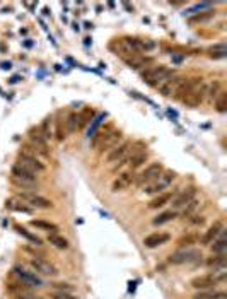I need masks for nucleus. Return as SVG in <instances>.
Masks as SVG:
<instances>
[{
    "mask_svg": "<svg viewBox=\"0 0 227 299\" xmlns=\"http://www.w3.org/2000/svg\"><path fill=\"white\" fill-rule=\"evenodd\" d=\"M10 180H12V183H14L16 186H20V188H28V186H34L36 185V181H38V176L14 164V166H12Z\"/></svg>",
    "mask_w": 227,
    "mask_h": 299,
    "instance_id": "nucleus-3",
    "label": "nucleus"
},
{
    "mask_svg": "<svg viewBox=\"0 0 227 299\" xmlns=\"http://www.w3.org/2000/svg\"><path fill=\"white\" fill-rule=\"evenodd\" d=\"M176 215H178V212H174V210H168V212L159 214L158 217L152 221V224H154V226H162V224L171 222L172 219H176Z\"/></svg>",
    "mask_w": 227,
    "mask_h": 299,
    "instance_id": "nucleus-34",
    "label": "nucleus"
},
{
    "mask_svg": "<svg viewBox=\"0 0 227 299\" xmlns=\"http://www.w3.org/2000/svg\"><path fill=\"white\" fill-rule=\"evenodd\" d=\"M202 253L198 250H193V248H186V250H180L176 253H172L169 256V263L172 265H183V263H192L196 258H200Z\"/></svg>",
    "mask_w": 227,
    "mask_h": 299,
    "instance_id": "nucleus-11",
    "label": "nucleus"
},
{
    "mask_svg": "<svg viewBox=\"0 0 227 299\" xmlns=\"http://www.w3.org/2000/svg\"><path fill=\"white\" fill-rule=\"evenodd\" d=\"M193 299H227V294L224 290H216V289H208V290H200L196 292Z\"/></svg>",
    "mask_w": 227,
    "mask_h": 299,
    "instance_id": "nucleus-25",
    "label": "nucleus"
},
{
    "mask_svg": "<svg viewBox=\"0 0 227 299\" xmlns=\"http://www.w3.org/2000/svg\"><path fill=\"white\" fill-rule=\"evenodd\" d=\"M200 81H204L202 77H190V79H181V82H180V86H178V89L174 91V94H172V98L174 99H178V101H181L186 94L190 93V91L195 87L198 82Z\"/></svg>",
    "mask_w": 227,
    "mask_h": 299,
    "instance_id": "nucleus-14",
    "label": "nucleus"
},
{
    "mask_svg": "<svg viewBox=\"0 0 227 299\" xmlns=\"http://www.w3.org/2000/svg\"><path fill=\"white\" fill-rule=\"evenodd\" d=\"M50 299H79V297L74 296L72 292H62V290H55V292L50 294Z\"/></svg>",
    "mask_w": 227,
    "mask_h": 299,
    "instance_id": "nucleus-41",
    "label": "nucleus"
},
{
    "mask_svg": "<svg viewBox=\"0 0 227 299\" xmlns=\"http://www.w3.org/2000/svg\"><path fill=\"white\" fill-rule=\"evenodd\" d=\"M130 147H132V142L125 140L123 144H120L114 149H111L108 152V163H120L122 159H125L126 154L130 152Z\"/></svg>",
    "mask_w": 227,
    "mask_h": 299,
    "instance_id": "nucleus-17",
    "label": "nucleus"
},
{
    "mask_svg": "<svg viewBox=\"0 0 227 299\" xmlns=\"http://www.w3.org/2000/svg\"><path fill=\"white\" fill-rule=\"evenodd\" d=\"M77 130H79V127H77V113L70 111L67 118H65V132L67 134H76Z\"/></svg>",
    "mask_w": 227,
    "mask_h": 299,
    "instance_id": "nucleus-29",
    "label": "nucleus"
},
{
    "mask_svg": "<svg viewBox=\"0 0 227 299\" xmlns=\"http://www.w3.org/2000/svg\"><path fill=\"white\" fill-rule=\"evenodd\" d=\"M224 280H226V272L222 270L220 275H216V273H205V275L193 277V279L190 280V285L196 290H208V289L216 287L218 282H224Z\"/></svg>",
    "mask_w": 227,
    "mask_h": 299,
    "instance_id": "nucleus-2",
    "label": "nucleus"
},
{
    "mask_svg": "<svg viewBox=\"0 0 227 299\" xmlns=\"http://www.w3.org/2000/svg\"><path fill=\"white\" fill-rule=\"evenodd\" d=\"M172 197H174V193H172V192H166V193L162 192V193H159L158 197H154L150 200V203H148V209H152V210L160 209V207L168 205V203L172 200Z\"/></svg>",
    "mask_w": 227,
    "mask_h": 299,
    "instance_id": "nucleus-24",
    "label": "nucleus"
},
{
    "mask_svg": "<svg viewBox=\"0 0 227 299\" xmlns=\"http://www.w3.org/2000/svg\"><path fill=\"white\" fill-rule=\"evenodd\" d=\"M190 224H193V226H204L205 217H204V215H195V214H193L192 217H190Z\"/></svg>",
    "mask_w": 227,
    "mask_h": 299,
    "instance_id": "nucleus-43",
    "label": "nucleus"
},
{
    "mask_svg": "<svg viewBox=\"0 0 227 299\" xmlns=\"http://www.w3.org/2000/svg\"><path fill=\"white\" fill-rule=\"evenodd\" d=\"M214 106H216V110L218 113H226L227 111V93L224 89L218 93V96L214 99Z\"/></svg>",
    "mask_w": 227,
    "mask_h": 299,
    "instance_id": "nucleus-33",
    "label": "nucleus"
},
{
    "mask_svg": "<svg viewBox=\"0 0 227 299\" xmlns=\"http://www.w3.org/2000/svg\"><path fill=\"white\" fill-rule=\"evenodd\" d=\"M208 55L212 58H226V55H227L226 45H216V47H212L208 50Z\"/></svg>",
    "mask_w": 227,
    "mask_h": 299,
    "instance_id": "nucleus-35",
    "label": "nucleus"
},
{
    "mask_svg": "<svg viewBox=\"0 0 227 299\" xmlns=\"http://www.w3.org/2000/svg\"><path fill=\"white\" fill-rule=\"evenodd\" d=\"M212 251L214 253H226L227 251V238H226V229L218 234V238L212 243Z\"/></svg>",
    "mask_w": 227,
    "mask_h": 299,
    "instance_id": "nucleus-28",
    "label": "nucleus"
},
{
    "mask_svg": "<svg viewBox=\"0 0 227 299\" xmlns=\"http://www.w3.org/2000/svg\"><path fill=\"white\" fill-rule=\"evenodd\" d=\"M120 139H122V132H120V130H110V134L106 135V139L102 140L101 145H99V152H101V154H104V152H110L111 149L116 147V144L120 142Z\"/></svg>",
    "mask_w": 227,
    "mask_h": 299,
    "instance_id": "nucleus-19",
    "label": "nucleus"
},
{
    "mask_svg": "<svg viewBox=\"0 0 227 299\" xmlns=\"http://www.w3.org/2000/svg\"><path fill=\"white\" fill-rule=\"evenodd\" d=\"M19 198L24 203H28L30 207H32V209H34V207H36V209H52V207H53L52 200L41 197V195H38V193L22 192V193H19Z\"/></svg>",
    "mask_w": 227,
    "mask_h": 299,
    "instance_id": "nucleus-12",
    "label": "nucleus"
},
{
    "mask_svg": "<svg viewBox=\"0 0 227 299\" xmlns=\"http://www.w3.org/2000/svg\"><path fill=\"white\" fill-rule=\"evenodd\" d=\"M196 236L195 234H188V236H183V238L178 239V246L181 248H186V246H192V244L196 243Z\"/></svg>",
    "mask_w": 227,
    "mask_h": 299,
    "instance_id": "nucleus-40",
    "label": "nucleus"
},
{
    "mask_svg": "<svg viewBox=\"0 0 227 299\" xmlns=\"http://www.w3.org/2000/svg\"><path fill=\"white\" fill-rule=\"evenodd\" d=\"M195 197H196V188H195V186H190V188L183 190V192H181L171 203L172 209H174V212H178V210L183 209V207L186 205L190 200H193Z\"/></svg>",
    "mask_w": 227,
    "mask_h": 299,
    "instance_id": "nucleus-16",
    "label": "nucleus"
},
{
    "mask_svg": "<svg viewBox=\"0 0 227 299\" xmlns=\"http://www.w3.org/2000/svg\"><path fill=\"white\" fill-rule=\"evenodd\" d=\"M207 84H205L204 81H200L198 84L193 87L192 91L184 96L183 99H181V103L183 105H186L190 108H196V106H200L202 103L205 101V98H207Z\"/></svg>",
    "mask_w": 227,
    "mask_h": 299,
    "instance_id": "nucleus-4",
    "label": "nucleus"
},
{
    "mask_svg": "<svg viewBox=\"0 0 227 299\" xmlns=\"http://www.w3.org/2000/svg\"><path fill=\"white\" fill-rule=\"evenodd\" d=\"M30 140L32 144H34V147L38 149V151L41 152L43 156H48V145H46V140L43 139V135H41V132H40V128L38 130H31L30 132Z\"/></svg>",
    "mask_w": 227,
    "mask_h": 299,
    "instance_id": "nucleus-22",
    "label": "nucleus"
},
{
    "mask_svg": "<svg viewBox=\"0 0 227 299\" xmlns=\"http://www.w3.org/2000/svg\"><path fill=\"white\" fill-rule=\"evenodd\" d=\"M172 70L171 69H168L166 65H159V67H150V69H147L146 72L142 74V77H144V81L147 82L148 86H158L160 81H162L164 77L169 76Z\"/></svg>",
    "mask_w": 227,
    "mask_h": 299,
    "instance_id": "nucleus-9",
    "label": "nucleus"
},
{
    "mask_svg": "<svg viewBox=\"0 0 227 299\" xmlns=\"http://www.w3.org/2000/svg\"><path fill=\"white\" fill-rule=\"evenodd\" d=\"M226 263H227V255L226 253H214L210 258H207L205 261V265H207L208 268H214V272L218 270L222 272L226 268Z\"/></svg>",
    "mask_w": 227,
    "mask_h": 299,
    "instance_id": "nucleus-21",
    "label": "nucleus"
},
{
    "mask_svg": "<svg viewBox=\"0 0 227 299\" xmlns=\"http://www.w3.org/2000/svg\"><path fill=\"white\" fill-rule=\"evenodd\" d=\"M147 157H148V156H147L146 151H140V152H137V154L132 156V157H130V163H128L132 171H135L137 168H140V166H142V164L147 161Z\"/></svg>",
    "mask_w": 227,
    "mask_h": 299,
    "instance_id": "nucleus-30",
    "label": "nucleus"
},
{
    "mask_svg": "<svg viewBox=\"0 0 227 299\" xmlns=\"http://www.w3.org/2000/svg\"><path fill=\"white\" fill-rule=\"evenodd\" d=\"M198 207H200V200H198V198L195 197L193 198V200H190L186 205L183 207V209H181V217H192L193 214H195V210L198 209Z\"/></svg>",
    "mask_w": 227,
    "mask_h": 299,
    "instance_id": "nucleus-32",
    "label": "nucleus"
},
{
    "mask_svg": "<svg viewBox=\"0 0 227 299\" xmlns=\"http://www.w3.org/2000/svg\"><path fill=\"white\" fill-rule=\"evenodd\" d=\"M162 171H164V168H162V164H160V163L148 164L147 168L144 169V171L140 173L137 178H135V185H137V186H148L152 181L158 180Z\"/></svg>",
    "mask_w": 227,
    "mask_h": 299,
    "instance_id": "nucleus-5",
    "label": "nucleus"
},
{
    "mask_svg": "<svg viewBox=\"0 0 227 299\" xmlns=\"http://www.w3.org/2000/svg\"><path fill=\"white\" fill-rule=\"evenodd\" d=\"M172 181H174V173L168 169V171L160 173V176L158 178V180L152 181V183L148 185L144 192H146L147 195H159V193H162L166 188H169V185H171Z\"/></svg>",
    "mask_w": 227,
    "mask_h": 299,
    "instance_id": "nucleus-6",
    "label": "nucleus"
},
{
    "mask_svg": "<svg viewBox=\"0 0 227 299\" xmlns=\"http://www.w3.org/2000/svg\"><path fill=\"white\" fill-rule=\"evenodd\" d=\"M31 226L38 227V229H43V231H48V232H56V231H58V226H56V224L43 221V219H34V221H31Z\"/></svg>",
    "mask_w": 227,
    "mask_h": 299,
    "instance_id": "nucleus-31",
    "label": "nucleus"
},
{
    "mask_svg": "<svg viewBox=\"0 0 227 299\" xmlns=\"http://www.w3.org/2000/svg\"><path fill=\"white\" fill-rule=\"evenodd\" d=\"M30 265L32 267L34 273H40V275H44V277H55L56 273H58V268H56L55 265L50 263V261L44 258H38V256L30 258Z\"/></svg>",
    "mask_w": 227,
    "mask_h": 299,
    "instance_id": "nucleus-7",
    "label": "nucleus"
},
{
    "mask_svg": "<svg viewBox=\"0 0 227 299\" xmlns=\"http://www.w3.org/2000/svg\"><path fill=\"white\" fill-rule=\"evenodd\" d=\"M40 132H41V135H43L44 140H50V139H52V137H53V134H52V118H46L43 123H41Z\"/></svg>",
    "mask_w": 227,
    "mask_h": 299,
    "instance_id": "nucleus-36",
    "label": "nucleus"
},
{
    "mask_svg": "<svg viewBox=\"0 0 227 299\" xmlns=\"http://www.w3.org/2000/svg\"><path fill=\"white\" fill-rule=\"evenodd\" d=\"M14 275L18 277L22 284L30 285V287H41V285H43V280H41L36 273L26 272L22 267H14Z\"/></svg>",
    "mask_w": 227,
    "mask_h": 299,
    "instance_id": "nucleus-13",
    "label": "nucleus"
},
{
    "mask_svg": "<svg viewBox=\"0 0 227 299\" xmlns=\"http://www.w3.org/2000/svg\"><path fill=\"white\" fill-rule=\"evenodd\" d=\"M224 229H226V227H224V221H220V219H218V221L214 222L212 226H210L208 229L205 231V234L202 236V239H200L202 244H205V246L212 244L218 238V234H220V232L224 231Z\"/></svg>",
    "mask_w": 227,
    "mask_h": 299,
    "instance_id": "nucleus-15",
    "label": "nucleus"
},
{
    "mask_svg": "<svg viewBox=\"0 0 227 299\" xmlns=\"http://www.w3.org/2000/svg\"><path fill=\"white\" fill-rule=\"evenodd\" d=\"M94 115H96V111H94V108H90V106H86L84 110L77 115V127H79V130L86 128L90 122H92Z\"/></svg>",
    "mask_w": 227,
    "mask_h": 299,
    "instance_id": "nucleus-23",
    "label": "nucleus"
},
{
    "mask_svg": "<svg viewBox=\"0 0 227 299\" xmlns=\"http://www.w3.org/2000/svg\"><path fill=\"white\" fill-rule=\"evenodd\" d=\"M48 243L53 244L55 248H58V250H67V248H68V241L64 238V236H60L58 232H50V234H48Z\"/></svg>",
    "mask_w": 227,
    "mask_h": 299,
    "instance_id": "nucleus-27",
    "label": "nucleus"
},
{
    "mask_svg": "<svg viewBox=\"0 0 227 299\" xmlns=\"http://www.w3.org/2000/svg\"><path fill=\"white\" fill-rule=\"evenodd\" d=\"M220 91H222V82L220 81H216L212 86L207 87V96L214 101V99L218 96V93H220Z\"/></svg>",
    "mask_w": 227,
    "mask_h": 299,
    "instance_id": "nucleus-39",
    "label": "nucleus"
},
{
    "mask_svg": "<svg viewBox=\"0 0 227 299\" xmlns=\"http://www.w3.org/2000/svg\"><path fill=\"white\" fill-rule=\"evenodd\" d=\"M16 166H19V168L26 169V171H30L32 174H38V173H43L44 171V164L41 163L38 157H36L34 152H30V151L19 152L18 163H16Z\"/></svg>",
    "mask_w": 227,
    "mask_h": 299,
    "instance_id": "nucleus-1",
    "label": "nucleus"
},
{
    "mask_svg": "<svg viewBox=\"0 0 227 299\" xmlns=\"http://www.w3.org/2000/svg\"><path fill=\"white\" fill-rule=\"evenodd\" d=\"M108 134H110V128H101V130H99L98 134L94 135L92 144H90V145H92L94 149H99V145L102 144V140L106 139V135H108Z\"/></svg>",
    "mask_w": 227,
    "mask_h": 299,
    "instance_id": "nucleus-38",
    "label": "nucleus"
},
{
    "mask_svg": "<svg viewBox=\"0 0 227 299\" xmlns=\"http://www.w3.org/2000/svg\"><path fill=\"white\" fill-rule=\"evenodd\" d=\"M135 173L128 169V171H123L120 173L116 176V180L111 183V192L113 193H118V192H125V190H128L132 185H135Z\"/></svg>",
    "mask_w": 227,
    "mask_h": 299,
    "instance_id": "nucleus-10",
    "label": "nucleus"
},
{
    "mask_svg": "<svg viewBox=\"0 0 227 299\" xmlns=\"http://www.w3.org/2000/svg\"><path fill=\"white\" fill-rule=\"evenodd\" d=\"M55 125H56V140H64L65 137V134H67V132H65V122L64 120H62V116H60V113L56 115V122H55Z\"/></svg>",
    "mask_w": 227,
    "mask_h": 299,
    "instance_id": "nucleus-37",
    "label": "nucleus"
},
{
    "mask_svg": "<svg viewBox=\"0 0 227 299\" xmlns=\"http://www.w3.org/2000/svg\"><path fill=\"white\" fill-rule=\"evenodd\" d=\"M181 79H183V77H180V76H176L174 72H171V74H169V76L164 77L162 81H160L156 87H158L159 93L162 94L164 98H171L172 94H174V91L178 89V86H180Z\"/></svg>",
    "mask_w": 227,
    "mask_h": 299,
    "instance_id": "nucleus-8",
    "label": "nucleus"
},
{
    "mask_svg": "<svg viewBox=\"0 0 227 299\" xmlns=\"http://www.w3.org/2000/svg\"><path fill=\"white\" fill-rule=\"evenodd\" d=\"M169 239H171V236H169L168 232H152V234L146 236L144 244H146L147 248H158V246L166 244Z\"/></svg>",
    "mask_w": 227,
    "mask_h": 299,
    "instance_id": "nucleus-18",
    "label": "nucleus"
},
{
    "mask_svg": "<svg viewBox=\"0 0 227 299\" xmlns=\"http://www.w3.org/2000/svg\"><path fill=\"white\" fill-rule=\"evenodd\" d=\"M14 229L18 231V234H20L22 238H26L28 241H31V243H34L36 246H41L43 244V239L38 238L36 234H32L31 231H28L26 227H22V226H19V224H14Z\"/></svg>",
    "mask_w": 227,
    "mask_h": 299,
    "instance_id": "nucleus-26",
    "label": "nucleus"
},
{
    "mask_svg": "<svg viewBox=\"0 0 227 299\" xmlns=\"http://www.w3.org/2000/svg\"><path fill=\"white\" fill-rule=\"evenodd\" d=\"M6 207L9 210H12V212H20V214H32L34 212V209L28 205V203H24L19 197L9 198V200L6 202Z\"/></svg>",
    "mask_w": 227,
    "mask_h": 299,
    "instance_id": "nucleus-20",
    "label": "nucleus"
},
{
    "mask_svg": "<svg viewBox=\"0 0 227 299\" xmlns=\"http://www.w3.org/2000/svg\"><path fill=\"white\" fill-rule=\"evenodd\" d=\"M52 287L56 289V290H62V292H72L74 290V285L65 284V282H53Z\"/></svg>",
    "mask_w": 227,
    "mask_h": 299,
    "instance_id": "nucleus-42",
    "label": "nucleus"
}]
</instances>
